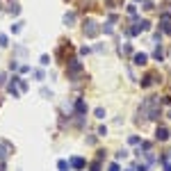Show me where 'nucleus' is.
I'll return each instance as SVG.
<instances>
[{
    "mask_svg": "<svg viewBox=\"0 0 171 171\" xmlns=\"http://www.w3.org/2000/svg\"><path fill=\"white\" fill-rule=\"evenodd\" d=\"M73 52V46H71V41H60V46H57V52H55V57L60 62H64V64H69L71 60H69V55Z\"/></svg>",
    "mask_w": 171,
    "mask_h": 171,
    "instance_id": "nucleus-1",
    "label": "nucleus"
},
{
    "mask_svg": "<svg viewBox=\"0 0 171 171\" xmlns=\"http://www.w3.org/2000/svg\"><path fill=\"white\" fill-rule=\"evenodd\" d=\"M80 75H82V64H80V60L73 57V60L66 64V78L69 80H78Z\"/></svg>",
    "mask_w": 171,
    "mask_h": 171,
    "instance_id": "nucleus-2",
    "label": "nucleus"
},
{
    "mask_svg": "<svg viewBox=\"0 0 171 171\" xmlns=\"http://www.w3.org/2000/svg\"><path fill=\"white\" fill-rule=\"evenodd\" d=\"M82 32H85V37L94 39V37H98V32H101V27H98V23H96V21L87 19L85 23H82Z\"/></svg>",
    "mask_w": 171,
    "mask_h": 171,
    "instance_id": "nucleus-3",
    "label": "nucleus"
},
{
    "mask_svg": "<svg viewBox=\"0 0 171 171\" xmlns=\"http://www.w3.org/2000/svg\"><path fill=\"white\" fill-rule=\"evenodd\" d=\"M139 82H141V87H144V89H148V87H153V85H157V82H160V73H157V71H148V73H146Z\"/></svg>",
    "mask_w": 171,
    "mask_h": 171,
    "instance_id": "nucleus-4",
    "label": "nucleus"
},
{
    "mask_svg": "<svg viewBox=\"0 0 171 171\" xmlns=\"http://www.w3.org/2000/svg\"><path fill=\"white\" fill-rule=\"evenodd\" d=\"M14 153V146L9 144V141H5V139H0V162H5L7 157Z\"/></svg>",
    "mask_w": 171,
    "mask_h": 171,
    "instance_id": "nucleus-5",
    "label": "nucleus"
},
{
    "mask_svg": "<svg viewBox=\"0 0 171 171\" xmlns=\"http://www.w3.org/2000/svg\"><path fill=\"white\" fill-rule=\"evenodd\" d=\"M132 64H137V66H146V64H148V55H146V52H135V55H132Z\"/></svg>",
    "mask_w": 171,
    "mask_h": 171,
    "instance_id": "nucleus-6",
    "label": "nucleus"
},
{
    "mask_svg": "<svg viewBox=\"0 0 171 171\" xmlns=\"http://www.w3.org/2000/svg\"><path fill=\"white\" fill-rule=\"evenodd\" d=\"M69 167L75 169V171H82V169L87 167V162L82 160V157H71V160H69Z\"/></svg>",
    "mask_w": 171,
    "mask_h": 171,
    "instance_id": "nucleus-7",
    "label": "nucleus"
},
{
    "mask_svg": "<svg viewBox=\"0 0 171 171\" xmlns=\"http://www.w3.org/2000/svg\"><path fill=\"white\" fill-rule=\"evenodd\" d=\"M155 139H157V141H167V139H169V130H167L164 126H157V128H155Z\"/></svg>",
    "mask_w": 171,
    "mask_h": 171,
    "instance_id": "nucleus-8",
    "label": "nucleus"
},
{
    "mask_svg": "<svg viewBox=\"0 0 171 171\" xmlns=\"http://www.w3.org/2000/svg\"><path fill=\"white\" fill-rule=\"evenodd\" d=\"M16 87H19V78H11V82L7 85V91H9V94H11L14 98H19V96H21V91L16 89Z\"/></svg>",
    "mask_w": 171,
    "mask_h": 171,
    "instance_id": "nucleus-9",
    "label": "nucleus"
},
{
    "mask_svg": "<svg viewBox=\"0 0 171 171\" xmlns=\"http://www.w3.org/2000/svg\"><path fill=\"white\" fill-rule=\"evenodd\" d=\"M85 114H87V103L82 98H78L75 101V116H85Z\"/></svg>",
    "mask_w": 171,
    "mask_h": 171,
    "instance_id": "nucleus-10",
    "label": "nucleus"
},
{
    "mask_svg": "<svg viewBox=\"0 0 171 171\" xmlns=\"http://www.w3.org/2000/svg\"><path fill=\"white\" fill-rule=\"evenodd\" d=\"M153 60L164 62V50H162V46H160V44H157V46H155V50H153Z\"/></svg>",
    "mask_w": 171,
    "mask_h": 171,
    "instance_id": "nucleus-11",
    "label": "nucleus"
},
{
    "mask_svg": "<svg viewBox=\"0 0 171 171\" xmlns=\"http://www.w3.org/2000/svg\"><path fill=\"white\" fill-rule=\"evenodd\" d=\"M119 52H121V55H135V52H132V46H130V44H123L121 48H119Z\"/></svg>",
    "mask_w": 171,
    "mask_h": 171,
    "instance_id": "nucleus-12",
    "label": "nucleus"
},
{
    "mask_svg": "<svg viewBox=\"0 0 171 171\" xmlns=\"http://www.w3.org/2000/svg\"><path fill=\"white\" fill-rule=\"evenodd\" d=\"M64 23H66L69 27H71V25L75 23V14H73V11H69V14H64Z\"/></svg>",
    "mask_w": 171,
    "mask_h": 171,
    "instance_id": "nucleus-13",
    "label": "nucleus"
},
{
    "mask_svg": "<svg viewBox=\"0 0 171 171\" xmlns=\"http://www.w3.org/2000/svg\"><path fill=\"white\" fill-rule=\"evenodd\" d=\"M32 75H34V78H37L39 82H41V80H46V75H44V71H41V69H34V71H32Z\"/></svg>",
    "mask_w": 171,
    "mask_h": 171,
    "instance_id": "nucleus-14",
    "label": "nucleus"
},
{
    "mask_svg": "<svg viewBox=\"0 0 171 171\" xmlns=\"http://www.w3.org/2000/svg\"><path fill=\"white\" fill-rule=\"evenodd\" d=\"M94 116H96V119H105V110L103 107H96V110H94Z\"/></svg>",
    "mask_w": 171,
    "mask_h": 171,
    "instance_id": "nucleus-15",
    "label": "nucleus"
},
{
    "mask_svg": "<svg viewBox=\"0 0 171 171\" xmlns=\"http://www.w3.org/2000/svg\"><path fill=\"white\" fill-rule=\"evenodd\" d=\"M19 91H27V82L23 78H19Z\"/></svg>",
    "mask_w": 171,
    "mask_h": 171,
    "instance_id": "nucleus-16",
    "label": "nucleus"
},
{
    "mask_svg": "<svg viewBox=\"0 0 171 171\" xmlns=\"http://www.w3.org/2000/svg\"><path fill=\"white\" fill-rule=\"evenodd\" d=\"M57 169H60V171H66V169H69V162H66V160H60V162H57Z\"/></svg>",
    "mask_w": 171,
    "mask_h": 171,
    "instance_id": "nucleus-17",
    "label": "nucleus"
},
{
    "mask_svg": "<svg viewBox=\"0 0 171 171\" xmlns=\"http://www.w3.org/2000/svg\"><path fill=\"white\" fill-rule=\"evenodd\" d=\"M128 144H132V146H137V144H141V139L137 137V135H132L130 139H128Z\"/></svg>",
    "mask_w": 171,
    "mask_h": 171,
    "instance_id": "nucleus-18",
    "label": "nucleus"
},
{
    "mask_svg": "<svg viewBox=\"0 0 171 171\" xmlns=\"http://www.w3.org/2000/svg\"><path fill=\"white\" fill-rule=\"evenodd\" d=\"M39 62H41V66H48V64H50V57H48V55H41Z\"/></svg>",
    "mask_w": 171,
    "mask_h": 171,
    "instance_id": "nucleus-19",
    "label": "nucleus"
},
{
    "mask_svg": "<svg viewBox=\"0 0 171 171\" xmlns=\"http://www.w3.org/2000/svg\"><path fill=\"white\" fill-rule=\"evenodd\" d=\"M144 9H146V11H151V9H155V7H153L151 0H144Z\"/></svg>",
    "mask_w": 171,
    "mask_h": 171,
    "instance_id": "nucleus-20",
    "label": "nucleus"
},
{
    "mask_svg": "<svg viewBox=\"0 0 171 171\" xmlns=\"http://www.w3.org/2000/svg\"><path fill=\"white\" fill-rule=\"evenodd\" d=\"M160 103H164V105H169V107H171V96H162Z\"/></svg>",
    "mask_w": 171,
    "mask_h": 171,
    "instance_id": "nucleus-21",
    "label": "nucleus"
},
{
    "mask_svg": "<svg viewBox=\"0 0 171 171\" xmlns=\"http://www.w3.org/2000/svg\"><path fill=\"white\" fill-rule=\"evenodd\" d=\"M128 14L135 16V14H137V7H135V5H128Z\"/></svg>",
    "mask_w": 171,
    "mask_h": 171,
    "instance_id": "nucleus-22",
    "label": "nucleus"
},
{
    "mask_svg": "<svg viewBox=\"0 0 171 171\" xmlns=\"http://www.w3.org/2000/svg\"><path fill=\"white\" fill-rule=\"evenodd\" d=\"M105 135H107V128L101 126V128H98V137H105Z\"/></svg>",
    "mask_w": 171,
    "mask_h": 171,
    "instance_id": "nucleus-23",
    "label": "nucleus"
},
{
    "mask_svg": "<svg viewBox=\"0 0 171 171\" xmlns=\"http://www.w3.org/2000/svg\"><path fill=\"white\" fill-rule=\"evenodd\" d=\"M123 157H128V151H119L116 153V160H123Z\"/></svg>",
    "mask_w": 171,
    "mask_h": 171,
    "instance_id": "nucleus-24",
    "label": "nucleus"
},
{
    "mask_svg": "<svg viewBox=\"0 0 171 171\" xmlns=\"http://www.w3.org/2000/svg\"><path fill=\"white\" fill-rule=\"evenodd\" d=\"M41 96H44V98H52V94H50V91L44 87V89H41Z\"/></svg>",
    "mask_w": 171,
    "mask_h": 171,
    "instance_id": "nucleus-25",
    "label": "nucleus"
},
{
    "mask_svg": "<svg viewBox=\"0 0 171 171\" xmlns=\"http://www.w3.org/2000/svg\"><path fill=\"white\" fill-rule=\"evenodd\" d=\"M135 171H148V164H137V167H135Z\"/></svg>",
    "mask_w": 171,
    "mask_h": 171,
    "instance_id": "nucleus-26",
    "label": "nucleus"
},
{
    "mask_svg": "<svg viewBox=\"0 0 171 171\" xmlns=\"http://www.w3.org/2000/svg\"><path fill=\"white\" fill-rule=\"evenodd\" d=\"M107 171H121V169H119V164H116V162H112L110 167H107Z\"/></svg>",
    "mask_w": 171,
    "mask_h": 171,
    "instance_id": "nucleus-27",
    "label": "nucleus"
},
{
    "mask_svg": "<svg viewBox=\"0 0 171 171\" xmlns=\"http://www.w3.org/2000/svg\"><path fill=\"white\" fill-rule=\"evenodd\" d=\"M5 46H7V37H5V34H0V48H5Z\"/></svg>",
    "mask_w": 171,
    "mask_h": 171,
    "instance_id": "nucleus-28",
    "label": "nucleus"
},
{
    "mask_svg": "<svg viewBox=\"0 0 171 171\" xmlns=\"http://www.w3.org/2000/svg\"><path fill=\"white\" fill-rule=\"evenodd\" d=\"M21 25H23V23H14V25H11V32H14V34H16V32H19V30H21Z\"/></svg>",
    "mask_w": 171,
    "mask_h": 171,
    "instance_id": "nucleus-29",
    "label": "nucleus"
},
{
    "mask_svg": "<svg viewBox=\"0 0 171 171\" xmlns=\"http://www.w3.org/2000/svg\"><path fill=\"white\" fill-rule=\"evenodd\" d=\"M9 11H11V14H19L21 7H19V5H11V9H9Z\"/></svg>",
    "mask_w": 171,
    "mask_h": 171,
    "instance_id": "nucleus-30",
    "label": "nucleus"
},
{
    "mask_svg": "<svg viewBox=\"0 0 171 171\" xmlns=\"http://www.w3.org/2000/svg\"><path fill=\"white\" fill-rule=\"evenodd\" d=\"M5 80H7V75H5V73H0V87L5 85Z\"/></svg>",
    "mask_w": 171,
    "mask_h": 171,
    "instance_id": "nucleus-31",
    "label": "nucleus"
},
{
    "mask_svg": "<svg viewBox=\"0 0 171 171\" xmlns=\"http://www.w3.org/2000/svg\"><path fill=\"white\" fill-rule=\"evenodd\" d=\"M164 171H171V164L167 162V164H164Z\"/></svg>",
    "mask_w": 171,
    "mask_h": 171,
    "instance_id": "nucleus-32",
    "label": "nucleus"
},
{
    "mask_svg": "<svg viewBox=\"0 0 171 171\" xmlns=\"http://www.w3.org/2000/svg\"><path fill=\"white\" fill-rule=\"evenodd\" d=\"M167 160H171V148L167 151Z\"/></svg>",
    "mask_w": 171,
    "mask_h": 171,
    "instance_id": "nucleus-33",
    "label": "nucleus"
},
{
    "mask_svg": "<svg viewBox=\"0 0 171 171\" xmlns=\"http://www.w3.org/2000/svg\"><path fill=\"white\" fill-rule=\"evenodd\" d=\"M169 119H171V110H169Z\"/></svg>",
    "mask_w": 171,
    "mask_h": 171,
    "instance_id": "nucleus-34",
    "label": "nucleus"
},
{
    "mask_svg": "<svg viewBox=\"0 0 171 171\" xmlns=\"http://www.w3.org/2000/svg\"><path fill=\"white\" fill-rule=\"evenodd\" d=\"M128 171H135V169H128Z\"/></svg>",
    "mask_w": 171,
    "mask_h": 171,
    "instance_id": "nucleus-35",
    "label": "nucleus"
}]
</instances>
